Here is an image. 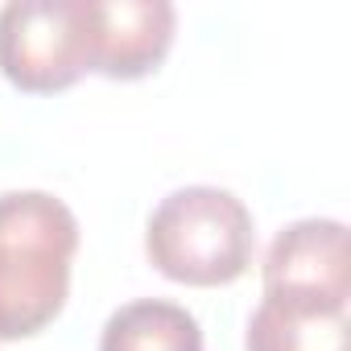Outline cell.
Instances as JSON below:
<instances>
[{
    "instance_id": "cell-4",
    "label": "cell",
    "mask_w": 351,
    "mask_h": 351,
    "mask_svg": "<svg viewBox=\"0 0 351 351\" xmlns=\"http://www.w3.org/2000/svg\"><path fill=\"white\" fill-rule=\"evenodd\" d=\"M265 302L347 314L351 298V256L347 228L339 219H298L265 252Z\"/></svg>"
},
{
    "instance_id": "cell-7",
    "label": "cell",
    "mask_w": 351,
    "mask_h": 351,
    "mask_svg": "<svg viewBox=\"0 0 351 351\" xmlns=\"http://www.w3.org/2000/svg\"><path fill=\"white\" fill-rule=\"evenodd\" d=\"M244 351H347V314L261 302L248 318Z\"/></svg>"
},
{
    "instance_id": "cell-1",
    "label": "cell",
    "mask_w": 351,
    "mask_h": 351,
    "mask_svg": "<svg viewBox=\"0 0 351 351\" xmlns=\"http://www.w3.org/2000/svg\"><path fill=\"white\" fill-rule=\"evenodd\" d=\"M75 211L46 191L0 195V343L42 335L66 306Z\"/></svg>"
},
{
    "instance_id": "cell-6",
    "label": "cell",
    "mask_w": 351,
    "mask_h": 351,
    "mask_svg": "<svg viewBox=\"0 0 351 351\" xmlns=\"http://www.w3.org/2000/svg\"><path fill=\"white\" fill-rule=\"evenodd\" d=\"M99 351H203V326L178 302L141 298L104 322Z\"/></svg>"
},
{
    "instance_id": "cell-3",
    "label": "cell",
    "mask_w": 351,
    "mask_h": 351,
    "mask_svg": "<svg viewBox=\"0 0 351 351\" xmlns=\"http://www.w3.org/2000/svg\"><path fill=\"white\" fill-rule=\"evenodd\" d=\"M0 75L25 95H54L87 75L83 0H13L0 9Z\"/></svg>"
},
{
    "instance_id": "cell-2",
    "label": "cell",
    "mask_w": 351,
    "mask_h": 351,
    "mask_svg": "<svg viewBox=\"0 0 351 351\" xmlns=\"http://www.w3.org/2000/svg\"><path fill=\"white\" fill-rule=\"evenodd\" d=\"M149 265L178 285H232L256 256V223L244 199L223 186L169 191L145 228Z\"/></svg>"
},
{
    "instance_id": "cell-5",
    "label": "cell",
    "mask_w": 351,
    "mask_h": 351,
    "mask_svg": "<svg viewBox=\"0 0 351 351\" xmlns=\"http://www.w3.org/2000/svg\"><path fill=\"white\" fill-rule=\"evenodd\" d=\"M178 29L169 0H83V46L87 71L132 83L153 75Z\"/></svg>"
}]
</instances>
